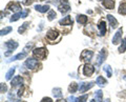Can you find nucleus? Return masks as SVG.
<instances>
[{"instance_id":"0eeeda50","label":"nucleus","mask_w":126,"mask_h":102,"mask_svg":"<svg viewBox=\"0 0 126 102\" xmlns=\"http://www.w3.org/2000/svg\"><path fill=\"white\" fill-rule=\"evenodd\" d=\"M73 19H72V17L70 16H66V17H64L63 19H61L60 21H59V24H60L61 26H63V25H73Z\"/></svg>"},{"instance_id":"f704fd0d","label":"nucleus","mask_w":126,"mask_h":102,"mask_svg":"<svg viewBox=\"0 0 126 102\" xmlns=\"http://www.w3.org/2000/svg\"><path fill=\"white\" fill-rule=\"evenodd\" d=\"M41 102H53V100L50 99L49 97H45V98H43V99L41 100Z\"/></svg>"},{"instance_id":"2f4dec72","label":"nucleus","mask_w":126,"mask_h":102,"mask_svg":"<svg viewBox=\"0 0 126 102\" xmlns=\"http://www.w3.org/2000/svg\"><path fill=\"white\" fill-rule=\"evenodd\" d=\"M12 27L11 26H7V27H5V29H3V30H1V32H0V35L1 36H4V35H7L9 33H11L12 32Z\"/></svg>"},{"instance_id":"6e6552de","label":"nucleus","mask_w":126,"mask_h":102,"mask_svg":"<svg viewBox=\"0 0 126 102\" xmlns=\"http://www.w3.org/2000/svg\"><path fill=\"white\" fill-rule=\"evenodd\" d=\"M22 82H23L22 77H20V76H16V77H14L13 79H12V81H11V85H12V87H16V86H18V85L22 84Z\"/></svg>"},{"instance_id":"f3484780","label":"nucleus","mask_w":126,"mask_h":102,"mask_svg":"<svg viewBox=\"0 0 126 102\" xmlns=\"http://www.w3.org/2000/svg\"><path fill=\"white\" fill-rule=\"evenodd\" d=\"M58 9H59V11H60V13L66 14L67 12L70 11V6L67 4V3H63V4H61V5L58 6Z\"/></svg>"},{"instance_id":"cd10ccee","label":"nucleus","mask_w":126,"mask_h":102,"mask_svg":"<svg viewBox=\"0 0 126 102\" xmlns=\"http://www.w3.org/2000/svg\"><path fill=\"white\" fill-rule=\"evenodd\" d=\"M29 24H30L29 22H24V23H23L22 26H20V27H19V29H18V32H19V34H23V33H24L25 31H26V29H27V27H29Z\"/></svg>"},{"instance_id":"79ce46f5","label":"nucleus","mask_w":126,"mask_h":102,"mask_svg":"<svg viewBox=\"0 0 126 102\" xmlns=\"http://www.w3.org/2000/svg\"><path fill=\"white\" fill-rule=\"evenodd\" d=\"M99 1H103V0H99Z\"/></svg>"},{"instance_id":"4468645a","label":"nucleus","mask_w":126,"mask_h":102,"mask_svg":"<svg viewBox=\"0 0 126 102\" xmlns=\"http://www.w3.org/2000/svg\"><path fill=\"white\" fill-rule=\"evenodd\" d=\"M5 46L9 49V51H14V50H16V49L18 48V43L16 42V41L10 40V41L5 42Z\"/></svg>"},{"instance_id":"c756f323","label":"nucleus","mask_w":126,"mask_h":102,"mask_svg":"<svg viewBox=\"0 0 126 102\" xmlns=\"http://www.w3.org/2000/svg\"><path fill=\"white\" fill-rule=\"evenodd\" d=\"M55 18H56V12H55L54 10H49L48 15H47V19H48L49 21H52Z\"/></svg>"},{"instance_id":"423d86ee","label":"nucleus","mask_w":126,"mask_h":102,"mask_svg":"<svg viewBox=\"0 0 126 102\" xmlns=\"http://www.w3.org/2000/svg\"><path fill=\"white\" fill-rule=\"evenodd\" d=\"M25 65L29 69H35L38 66V60L35 59V58H29L25 61Z\"/></svg>"},{"instance_id":"a878e982","label":"nucleus","mask_w":126,"mask_h":102,"mask_svg":"<svg viewBox=\"0 0 126 102\" xmlns=\"http://www.w3.org/2000/svg\"><path fill=\"white\" fill-rule=\"evenodd\" d=\"M103 69H104V72L106 73V75H107L108 78L111 77V75H112V69H111V68H110L109 65H104Z\"/></svg>"},{"instance_id":"f257e3e1","label":"nucleus","mask_w":126,"mask_h":102,"mask_svg":"<svg viewBox=\"0 0 126 102\" xmlns=\"http://www.w3.org/2000/svg\"><path fill=\"white\" fill-rule=\"evenodd\" d=\"M33 55H34L35 58H37V59L43 60V59H45L47 52L44 48H38V49H35L33 51Z\"/></svg>"},{"instance_id":"dca6fc26","label":"nucleus","mask_w":126,"mask_h":102,"mask_svg":"<svg viewBox=\"0 0 126 102\" xmlns=\"http://www.w3.org/2000/svg\"><path fill=\"white\" fill-rule=\"evenodd\" d=\"M107 20L109 21L110 23V26L112 27V29H116V27L118 26V21H117V19L112 16V15H107Z\"/></svg>"},{"instance_id":"72a5a7b5","label":"nucleus","mask_w":126,"mask_h":102,"mask_svg":"<svg viewBox=\"0 0 126 102\" xmlns=\"http://www.w3.org/2000/svg\"><path fill=\"white\" fill-rule=\"evenodd\" d=\"M27 15H29V11L27 10H24V11L21 12V18H25Z\"/></svg>"},{"instance_id":"5701e85b","label":"nucleus","mask_w":126,"mask_h":102,"mask_svg":"<svg viewBox=\"0 0 126 102\" xmlns=\"http://www.w3.org/2000/svg\"><path fill=\"white\" fill-rule=\"evenodd\" d=\"M94 97H96V101L97 102H102L103 99V92L102 91H97L94 93Z\"/></svg>"},{"instance_id":"c85d7f7f","label":"nucleus","mask_w":126,"mask_h":102,"mask_svg":"<svg viewBox=\"0 0 126 102\" xmlns=\"http://www.w3.org/2000/svg\"><path fill=\"white\" fill-rule=\"evenodd\" d=\"M126 51V38H124L121 42V45L119 48V53H124Z\"/></svg>"},{"instance_id":"a19ab883","label":"nucleus","mask_w":126,"mask_h":102,"mask_svg":"<svg viewBox=\"0 0 126 102\" xmlns=\"http://www.w3.org/2000/svg\"><path fill=\"white\" fill-rule=\"evenodd\" d=\"M90 102H97L96 100H90Z\"/></svg>"},{"instance_id":"39448f33","label":"nucleus","mask_w":126,"mask_h":102,"mask_svg":"<svg viewBox=\"0 0 126 102\" xmlns=\"http://www.w3.org/2000/svg\"><path fill=\"white\" fill-rule=\"evenodd\" d=\"M94 73V68L92 64L86 63V64L83 66V75H84V76L90 77Z\"/></svg>"},{"instance_id":"bb28decb","label":"nucleus","mask_w":126,"mask_h":102,"mask_svg":"<svg viewBox=\"0 0 126 102\" xmlns=\"http://www.w3.org/2000/svg\"><path fill=\"white\" fill-rule=\"evenodd\" d=\"M15 70H16L15 68H12L9 69V72H7V73H6V75H5L6 80H11V79H12V77H13L14 73H15Z\"/></svg>"},{"instance_id":"c9c22d12","label":"nucleus","mask_w":126,"mask_h":102,"mask_svg":"<svg viewBox=\"0 0 126 102\" xmlns=\"http://www.w3.org/2000/svg\"><path fill=\"white\" fill-rule=\"evenodd\" d=\"M34 0H27V1H24V4H26V5H29V4H31L32 2H33Z\"/></svg>"},{"instance_id":"a211bd4d","label":"nucleus","mask_w":126,"mask_h":102,"mask_svg":"<svg viewBox=\"0 0 126 102\" xmlns=\"http://www.w3.org/2000/svg\"><path fill=\"white\" fill-rule=\"evenodd\" d=\"M35 9H36V11L40 12V13H46L47 11L49 10V5H40V4H36L35 5Z\"/></svg>"},{"instance_id":"1a4fd4ad","label":"nucleus","mask_w":126,"mask_h":102,"mask_svg":"<svg viewBox=\"0 0 126 102\" xmlns=\"http://www.w3.org/2000/svg\"><path fill=\"white\" fill-rule=\"evenodd\" d=\"M121 39H122V29H119L112 38V43L113 44H118V43L121 42Z\"/></svg>"},{"instance_id":"37998d69","label":"nucleus","mask_w":126,"mask_h":102,"mask_svg":"<svg viewBox=\"0 0 126 102\" xmlns=\"http://www.w3.org/2000/svg\"><path fill=\"white\" fill-rule=\"evenodd\" d=\"M42 1H46V0H42Z\"/></svg>"},{"instance_id":"ddd939ff","label":"nucleus","mask_w":126,"mask_h":102,"mask_svg":"<svg viewBox=\"0 0 126 102\" xmlns=\"http://www.w3.org/2000/svg\"><path fill=\"white\" fill-rule=\"evenodd\" d=\"M58 36H59V33L56 30H49L46 34V37L48 38L49 40H55V39L58 38Z\"/></svg>"},{"instance_id":"f03ea898","label":"nucleus","mask_w":126,"mask_h":102,"mask_svg":"<svg viewBox=\"0 0 126 102\" xmlns=\"http://www.w3.org/2000/svg\"><path fill=\"white\" fill-rule=\"evenodd\" d=\"M93 56H94V52H93V51H90V50H84L83 52L81 53L80 58H81V60H83L85 62H88V61L92 60Z\"/></svg>"},{"instance_id":"2eb2a0df","label":"nucleus","mask_w":126,"mask_h":102,"mask_svg":"<svg viewBox=\"0 0 126 102\" xmlns=\"http://www.w3.org/2000/svg\"><path fill=\"white\" fill-rule=\"evenodd\" d=\"M26 57V52H23V53H19L18 55H16V56L14 57H12L11 59H9L6 62L7 63H10V62L12 61H15V60H19V59H23V58H25Z\"/></svg>"},{"instance_id":"473e14b6","label":"nucleus","mask_w":126,"mask_h":102,"mask_svg":"<svg viewBox=\"0 0 126 102\" xmlns=\"http://www.w3.org/2000/svg\"><path fill=\"white\" fill-rule=\"evenodd\" d=\"M0 87H1V89H0V91H1V93H5V92L7 91V87H6V85H5L4 83H1V84H0Z\"/></svg>"},{"instance_id":"6ab92c4d","label":"nucleus","mask_w":126,"mask_h":102,"mask_svg":"<svg viewBox=\"0 0 126 102\" xmlns=\"http://www.w3.org/2000/svg\"><path fill=\"white\" fill-rule=\"evenodd\" d=\"M76 20H77V22L78 23H80V24H86L87 23V17L85 16V15H78L77 16V18H76Z\"/></svg>"},{"instance_id":"e433bc0d","label":"nucleus","mask_w":126,"mask_h":102,"mask_svg":"<svg viewBox=\"0 0 126 102\" xmlns=\"http://www.w3.org/2000/svg\"><path fill=\"white\" fill-rule=\"evenodd\" d=\"M22 94H23V88H20V89H19V93H18V96L20 97Z\"/></svg>"},{"instance_id":"412c9836","label":"nucleus","mask_w":126,"mask_h":102,"mask_svg":"<svg viewBox=\"0 0 126 102\" xmlns=\"http://www.w3.org/2000/svg\"><path fill=\"white\" fill-rule=\"evenodd\" d=\"M78 89H79V86H78V84L76 83V82H73V83H70L69 86H68V92L72 93V94L76 93Z\"/></svg>"},{"instance_id":"9d476101","label":"nucleus","mask_w":126,"mask_h":102,"mask_svg":"<svg viewBox=\"0 0 126 102\" xmlns=\"http://www.w3.org/2000/svg\"><path fill=\"white\" fill-rule=\"evenodd\" d=\"M98 29H99V35L100 36H104L106 33V22L105 21H100L98 24Z\"/></svg>"},{"instance_id":"393cba45","label":"nucleus","mask_w":126,"mask_h":102,"mask_svg":"<svg viewBox=\"0 0 126 102\" xmlns=\"http://www.w3.org/2000/svg\"><path fill=\"white\" fill-rule=\"evenodd\" d=\"M53 95L56 98H61L62 97V91L60 87H56L53 89Z\"/></svg>"},{"instance_id":"aec40b11","label":"nucleus","mask_w":126,"mask_h":102,"mask_svg":"<svg viewBox=\"0 0 126 102\" xmlns=\"http://www.w3.org/2000/svg\"><path fill=\"white\" fill-rule=\"evenodd\" d=\"M7 7H9V10L13 11V12H19L21 10V6H20L19 3H11V4Z\"/></svg>"},{"instance_id":"20e7f679","label":"nucleus","mask_w":126,"mask_h":102,"mask_svg":"<svg viewBox=\"0 0 126 102\" xmlns=\"http://www.w3.org/2000/svg\"><path fill=\"white\" fill-rule=\"evenodd\" d=\"M94 85V82H82V83H80V85H79V91H80V93H85V92H87L88 89L92 88Z\"/></svg>"},{"instance_id":"58836bf2","label":"nucleus","mask_w":126,"mask_h":102,"mask_svg":"<svg viewBox=\"0 0 126 102\" xmlns=\"http://www.w3.org/2000/svg\"><path fill=\"white\" fill-rule=\"evenodd\" d=\"M61 1H62V2H64V3H67L68 0H61Z\"/></svg>"},{"instance_id":"4be33fe9","label":"nucleus","mask_w":126,"mask_h":102,"mask_svg":"<svg viewBox=\"0 0 126 102\" xmlns=\"http://www.w3.org/2000/svg\"><path fill=\"white\" fill-rule=\"evenodd\" d=\"M96 82H97V84L99 85V86H104V85L107 84V81H106L102 76H99V77H98V78H97V80H96Z\"/></svg>"},{"instance_id":"4c0bfd02","label":"nucleus","mask_w":126,"mask_h":102,"mask_svg":"<svg viewBox=\"0 0 126 102\" xmlns=\"http://www.w3.org/2000/svg\"><path fill=\"white\" fill-rule=\"evenodd\" d=\"M56 102H66V100H64V99H60V100H58V101H56Z\"/></svg>"},{"instance_id":"b1692460","label":"nucleus","mask_w":126,"mask_h":102,"mask_svg":"<svg viewBox=\"0 0 126 102\" xmlns=\"http://www.w3.org/2000/svg\"><path fill=\"white\" fill-rule=\"evenodd\" d=\"M119 14H122V15H126V2H122L120 6H119Z\"/></svg>"},{"instance_id":"9b49d317","label":"nucleus","mask_w":126,"mask_h":102,"mask_svg":"<svg viewBox=\"0 0 126 102\" xmlns=\"http://www.w3.org/2000/svg\"><path fill=\"white\" fill-rule=\"evenodd\" d=\"M88 96L87 95H83V96H80L79 98H75L74 96H70L68 98V100L70 102H86V100H87Z\"/></svg>"},{"instance_id":"ea45409f","label":"nucleus","mask_w":126,"mask_h":102,"mask_svg":"<svg viewBox=\"0 0 126 102\" xmlns=\"http://www.w3.org/2000/svg\"><path fill=\"white\" fill-rule=\"evenodd\" d=\"M104 102H110V100H109V99H106Z\"/></svg>"},{"instance_id":"7ed1b4c3","label":"nucleus","mask_w":126,"mask_h":102,"mask_svg":"<svg viewBox=\"0 0 126 102\" xmlns=\"http://www.w3.org/2000/svg\"><path fill=\"white\" fill-rule=\"evenodd\" d=\"M106 56H107V51H106L105 49H102L101 52L98 54V56H97V61H96L97 66H100L102 63H103Z\"/></svg>"},{"instance_id":"7c9ffc66","label":"nucleus","mask_w":126,"mask_h":102,"mask_svg":"<svg viewBox=\"0 0 126 102\" xmlns=\"http://www.w3.org/2000/svg\"><path fill=\"white\" fill-rule=\"evenodd\" d=\"M20 17H21V12H18V13H16V14H14L13 16H12V18L10 19V21L11 22H15V21H17Z\"/></svg>"},{"instance_id":"f8f14e48","label":"nucleus","mask_w":126,"mask_h":102,"mask_svg":"<svg viewBox=\"0 0 126 102\" xmlns=\"http://www.w3.org/2000/svg\"><path fill=\"white\" fill-rule=\"evenodd\" d=\"M102 4L105 9L107 10H112L115 7V0H103L102 1Z\"/></svg>"}]
</instances>
